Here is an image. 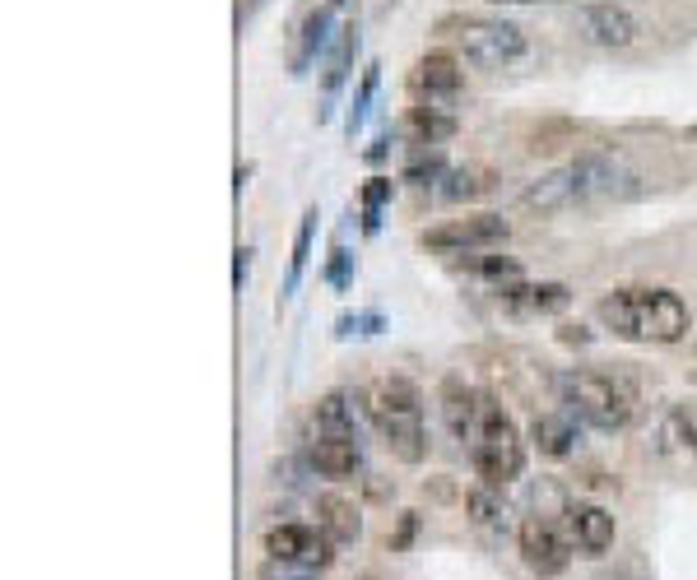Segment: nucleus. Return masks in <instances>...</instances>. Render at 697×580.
<instances>
[{"label": "nucleus", "instance_id": "obj_30", "mask_svg": "<svg viewBox=\"0 0 697 580\" xmlns=\"http://www.w3.org/2000/svg\"><path fill=\"white\" fill-rule=\"evenodd\" d=\"M261 580H317L307 567H293V562H270L266 571H261Z\"/></svg>", "mask_w": 697, "mask_h": 580}, {"label": "nucleus", "instance_id": "obj_25", "mask_svg": "<svg viewBox=\"0 0 697 580\" xmlns=\"http://www.w3.org/2000/svg\"><path fill=\"white\" fill-rule=\"evenodd\" d=\"M377 61L364 70V84H358V93H354V108H349V136H354V130L358 126H364V117H368V102H372V93H377Z\"/></svg>", "mask_w": 697, "mask_h": 580}, {"label": "nucleus", "instance_id": "obj_5", "mask_svg": "<svg viewBox=\"0 0 697 580\" xmlns=\"http://www.w3.org/2000/svg\"><path fill=\"white\" fill-rule=\"evenodd\" d=\"M470 464L479 473V483L494 488V492L516 483V479H521V469H526L521 432H516L511 413L488 400V394L479 400V418H475V432H470Z\"/></svg>", "mask_w": 697, "mask_h": 580}, {"label": "nucleus", "instance_id": "obj_16", "mask_svg": "<svg viewBox=\"0 0 697 580\" xmlns=\"http://www.w3.org/2000/svg\"><path fill=\"white\" fill-rule=\"evenodd\" d=\"M317 520L321 530L335 539V543H358V534H364V511H358V502H349V497L340 492H326L317 502Z\"/></svg>", "mask_w": 697, "mask_h": 580}, {"label": "nucleus", "instance_id": "obj_19", "mask_svg": "<svg viewBox=\"0 0 697 580\" xmlns=\"http://www.w3.org/2000/svg\"><path fill=\"white\" fill-rule=\"evenodd\" d=\"M312 423H317V437H354L358 441V423H354V409L345 394H321L312 409Z\"/></svg>", "mask_w": 697, "mask_h": 580}, {"label": "nucleus", "instance_id": "obj_17", "mask_svg": "<svg viewBox=\"0 0 697 580\" xmlns=\"http://www.w3.org/2000/svg\"><path fill=\"white\" fill-rule=\"evenodd\" d=\"M460 79H465V70L451 51H428V57L415 66V84L432 98H451L460 89Z\"/></svg>", "mask_w": 697, "mask_h": 580}, {"label": "nucleus", "instance_id": "obj_8", "mask_svg": "<svg viewBox=\"0 0 697 580\" xmlns=\"http://www.w3.org/2000/svg\"><path fill=\"white\" fill-rule=\"evenodd\" d=\"M516 548H521V562H526L539 580L562 576L567 567H572V543H567V539L558 534V524L545 520V516H526V520H521V530H516Z\"/></svg>", "mask_w": 697, "mask_h": 580}, {"label": "nucleus", "instance_id": "obj_31", "mask_svg": "<svg viewBox=\"0 0 697 580\" xmlns=\"http://www.w3.org/2000/svg\"><path fill=\"white\" fill-rule=\"evenodd\" d=\"M381 330V316H345L340 334H377Z\"/></svg>", "mask_w": 697, "mask_h": 580}, {"label": "nucleus", "instance_id": "obj_10", "mask_svg": "<svg viewBox=\"0 0 697 580\" xmlns=\"http://www.w3.org/2000/svg\"><path fill=\"white\" fill-rule=\"evenodd\" d=\"M511 237V223L502 214H470V219H451L442 228L424 232L428 251H475V247H498Z\"/></svg>", "mask_w": 697, "mask_h": 580}, {"label": "nucleus", "instance_id": "obj_2", "mask_svg": "<svg viewBox=\"0 0 697 580\" xmlns=\"http://www.w3.org/2000/svg\"><path fill=\"white\" fill-rule=\"evenodd\" d=\"M596 316L618 339L679 344L688 334V307L675 288H614V293L596 302Z\"/></svg>", "mask_w": 697, "mask_h": 580}, {"label": "nucleus", "instance_id": "obj_15", "mask_svg": "<svg viewBox=\"0 0 697 580\" xmlns=\"http://www.w3.org/2000/svg\"><path fill=\"white\" fill-rule=\"evenodd\" d=\"M530 441L535 451L545 460H567L577 451V418L567 409H554V413H539L530 423Z\"/></svg>", "mask_w": 697, "mask_h": 580}, {"label": "nucleus", "instance_id": "obj_1", "mask_svg": "<svg viewBox=\"0 0 697 580\" xmlns=\"http://www.w3.org/2000/svg\"><path fill=\"white\" fill-rule=\"evenodd\" d=\"M641 191V177L624 153L614 149H581L577 158H567L562 168L535 177L521 187L516 204L526 214H562V209H581V204H609V200H628Z\"/></svg>", "mask_w": 697, "mask_h": 580}, {"label": "nucleus", "instance_id": "obj_29", "mask_svg": "<svg viewBox=\"0 0 697 580\" xmlns=\"http://www.w3.org/2000/svg\"><path fill=\"white\" fill-rule=\"evenodd\" d=\"M447 163H442V153H432V158H419V163H409L405 181H428V177H442Z\"/></svg>", "mask_w": 697, "mask_h": 580}, {"label": "nucleus", "instance_id": "obj_18", "mask_svg": "<svg viewBox=\"0 0 697 580\" xmlns=\"http://www.w3.org/2000/svg\"><path fill=\"white\" fill-rule=\"evenodd\" d=\"M479 400H484V394H475L470 386H460V381H447V386H442V413H447V428H451L460 441H470V432H475Z\"/></svg>", "mask_w": 697, "mask_h": 580}, {"label": "nucleus", "instance_id": "obj_28", "mask_svg": "<svg viewBox=\"0 0 697 580\" xmlns=\"http://www.w3.org/2000/svg\"><path fill=\"white\" fill-rule=\"evenodd\" d=\"M488 492H494V488H488ZM488 492H470V497H465V507H470V516H475L479 524H488V520L498 516V502H494Z\"/></svg>", "mask_w": 697, "mask_h": 580}, {"label": "nucleus", "instance_id": "obj_7", "mask_svg": "<svg viewBox=\"0 0 697 580\" xmlns=\"http://www.w3.org/2000/svg\"><path fill=\"white\" fill-rule=\"evenodd\" d=\"M335 543L326 530H312V524H275L266 530V558L270 562H293L307 571H321L335 562Z\"/></svg>", "mask_w": 697, "mask_h": 580}, {"label": "nucleus", "instance_id": "obj_20", "mask_svg": "<svg viewBox=\"0 0 697 580\" xmlns=\"http://www.w3.org/2000/svg\"><path fill=\"white\" fill-rule=\"evenodd\" d=\"M317 209H307L302 223H298V237H293V256H289V274H283V293L279 298H293L298 293V283H302V270H307V260H312V242H317Z\"/></svg>", "mask_w": 697, "mask_h": 580}, {"label": "nucleus", "instance_id": "obj_35", "mask_svg": "<svg viewBox=\"0 0 697 580\" xmlns=\"http://www.w3.org/2000/svg\"><path fill=\"white\" fill-rule=\"evenodd\" d=\"M330 6H345V0H330Z\"/></svg>", "mask_w": 697, "mask_h": 580}, {"label": "nucleus", "instance_id": "obj_9", "mask_svg": "<svg viewBox=\"0 0 697 580\" xmlns=\"http://www.w3.org/2000/svg\"><path fill=\"white\" fill-rule=\"evenodd\" d=\"M572 33L586 47H605V51H624L641 38V23L624 10V6H609V0H596V6H581L572 14Z\"/></svg>", "mask_w": 697, "mask_h": 580}, {"label": "nucleus", "instance_id": "obj_4", "mask_svg": "<svg viewBox=\"0 0 697 580\" xmlns=\"http://www.w3.org/2000/svg\"><path fill=\"white\" fill-rule=\"evenodd\" d=\"M558 400L577 423H590L600 432H624L637 413L633 386L609 372H590V367H572L558 377Z\"/></svg>", "mask_w": 697, "mask_h": 580}, {"label": "nucleus", "instance_id": "obj_21", "mask_svg": "<svg viewBox=\"0 0 697 580\" xmlns=\"http://www.w3.org/2000/svg\"><path fill=\"white\" fill-rule=\"evenodd\" d=\"M354 57H358V23H345L340 38H335L330 61H326V102H335V93H340V84L349 79Z\"/></svg>", "mask_w": 697, "mask_h": 580}, {"label": "nucleus", "instance_id": "obj_23", "mask_svg": "<svg viewBox=\"0 0 697 580\" xmlns=\"http://www.w3.org/2000/svg\"><path fill=\"white\" fill-rule=\"evenodd\" d=\"M484 191H494V172L484 168H460L451 172V187H447V200H475Z\"/></svg>", "mask_w": 697, "mask_h": 580}, {"label": "nucleus", "instance_id": "obj_14", "mask_svg": "<svg viewBox=\"0 0 697 580\" xmlns=\"http://www.w3.org/2000/svg\"><path fill=\"white\" fill-rule=\"evenodd\" d=\"M502 302L511 316H554L572 302V293H567V283H507Z\"/></svg>", "mask_w": 697, "mask_h": 580}, {"label": "nucleus", "instance_id": "obj_34", "mask_svg": "<svg viewBox=\"0 0 697 580\" xmlns=\"http://www.w3.org/2000/svg\"><path fill=\"white\" fill-rule=\"evenodd\" d=\"M494 6H530V0H494Z\"/></svg>", "mask_w": 697, "mask_h": 580}, {"label": "nucleus", "instance_id": "obj_24", "mask_svg": "<svg viewBox=\"0 0 697 580\" xmlns=\"http://www.w3.org/2000/svg\"><path fill=\"white\" fill-rule=\"evenodd\" d=\"M386 196H391V177H372L364 187V228L368 232H377V214H381Z\"/></svg>", "mask_w": 697, "mask_h": 580}, {"label": "nucleus", "instance_id": "obj_26", "mask_svg": "<svg viewBox=\"0 0 697 580\" xmlns=\"http://www.w3.org/2000/svg\"><path fill=\"white\" fill-rule=\"evenodd\" d=\"M479 274H484V279H507V283H516V279H521V266H516L511 256H484V260H479Z\"/></svg>", "mask_w": 697, "mask_h": 580}, {"label": "nucleus", "instance_id": "obj_27", "mask_svg": "<svg viewBox=\"0 0 697 580\" xmlns=\"http://www.w3.org/2000/svg\"><path fill=\"white\" fill-rule=\"evenodd\" d=\"M349 270H354V256H349L345 247H335V256H330V270H326V279H330L335 288H349Z\"/></svg>", "mask_w": 697, "mask_h": 580}, {"label": "nucleus", "instance_id": "obj_11", "mask_svg": "<svg viewBox=\"0 0 697 580\" xmlns=\"http://www.w3.org/2000/svg\"><path fill=\"white\" fill-rule=\"evenodd\" d=\"M567 530H572V543L586 552V558H605L618 539V524L605 507L596 502H572L567 507Z\"/></svg>", "mask_w": 697, "mask_h": 580}, {"label": "nucleus", "instance_id": "obj_13", "mask_svg": "<svg viewBox=\"0 0 697 580\" xmlns=\"http://www.w3.org/2000/svg\"><path fill=\"white\" fill-rule=\"evenodd\" d=\"M307 460H312V469L321 473V479H335V483L354 479V473L364 469V451H358L354 437H317Z\"/></svg>", "mask_w": 697, "mask_h": 580}, {"label": "nucleus", "instance_id": "obj_33", "mask_svg": "<svg viewBox=\"0 0 697 580\" xmlns=\"http://www.w3.org/2000/svg\"><path fill=\"white\" fill-rule=\"evenodd\" d=\"M415 524H419V520H415V516H405V520H400V534H396V539H391V548H405V543H409V539H415Z\"/></svg>", "mask_w": 697, "mask_h": 580}, {"label": "nucleus", "instance_id": "obj_12", "mask_svg": "<svg viewBox=\"0 0 697 580\" xmlns=\"http://www.w3.org/2000/svg\"><path fill=\"white\" fill-rule=\"evenodd\" d=\"M330 6H317V10H307L302 23H298V33H293V47H289V74H307V66H312L326 42H330Z\"/></svg>", "mask_w": 697, "mask_h": 580}, {"label": "nucleus", "instance_id": "obj_32", "mask_svg": "<svg viewBox=\"0 0 697 580\" xmlns=\"http://www.w3.org/2000/svg\"><path fill=\"white\" fill-rule=\"evenodd\" d=\"M247 274H251V247H238L232 251V288H238V293H242Z\"/></svg>", "mask_w": 697, "mask_h": 580}, {"label": "nucleus", "instance_id": "obj_3", "mask_svg": "<svg viewBox=\"0 0 697 580\" xmlns=\"http://www.w3.org/2000/svg\"><path fill=\"white\" fill-rule=\"evenodd\" d=\"M368 418L381 432V446L391 451L400 464H424L428 460V432H424V394L415 381L391 377L372 390Z\"/></svg>", "mask_w": 697, "mask_h": 580}, {"label": "nucleus", "instance_id": "obj_22", "mask_svg": "<svg viewBox=\"0 0 697 580\" xmlns=\"http://www.w3.org/2000/svg\"><path fill=\"white\" fill-rule=\"evenodd\" d=\"M409 130L419 136V144H442L456 136V117L451 112H432V108H415L409 112Z\"/></svg>", "mask_w": 697, "mask_h": 580}, {"label": "nucleus", "instance_id": "obj_6", "mask_svg": "<svg viewBox=\"0 0 697 580\" xmlns=\"http://www.w3.org/2000/svg\"><path fill=\"white\" fill-rule=\"evenodd\" d=\"M442 33L460 47V57L479 70H507L526 57V29L511 19L456 14V19H442Z\"/></svg>", "mask_w": 697, "mask_h": 580}]
</instances>
